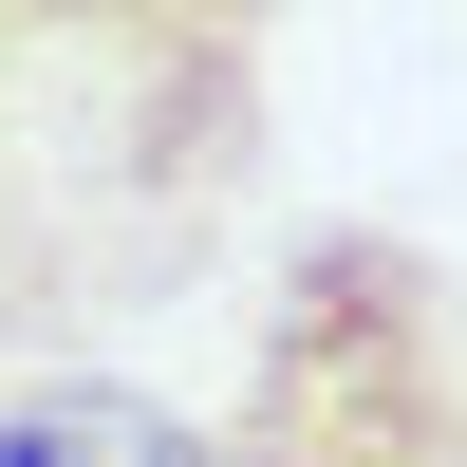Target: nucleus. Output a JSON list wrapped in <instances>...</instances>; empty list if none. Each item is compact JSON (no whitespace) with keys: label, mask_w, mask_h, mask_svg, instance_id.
I'll use <instances>...</instances> for the list:
<instances>
[{"label":"nucleus","mask_w":467,"mask_h":467,"mask_svg":"<svg viewBox=\"0 0 467 467\" xmlns=\"http://www.w3.org/2000/svg\"><path fill=\"white\" fill-rule=\"evenodd\" d=\"M0 467H206V431L169 393H131V374H57V393L0 411Z\"/></svg>","instance_id":"3"},{"label":"nucleus","mask_w":467,"mask_h":467,"mask_svg":"<svg viewBox=\"0 0 467 467\" xmlns=\"http://www.w3.org/2000/svg\"><path fill=\"white\" fill-rule=\"evenodd\" d=\"M262 169V19H0V318L150 299Z\"/></svg>","instance_id":"1"},{"label":"nucleus","mask_w":467,"mask_h":467,"mask_svg":"<svg viewBox=\"0 0 467 467\" xmlns=\"http://www.w3.org/2000/svg\"><path fill=\"white\" fill-rule=\"evenodd\" d=\"M206 467H467V337L431 262L374 224H318L244 337V411Z\"/></svg>","instance_id":"2"}]
</instances>
